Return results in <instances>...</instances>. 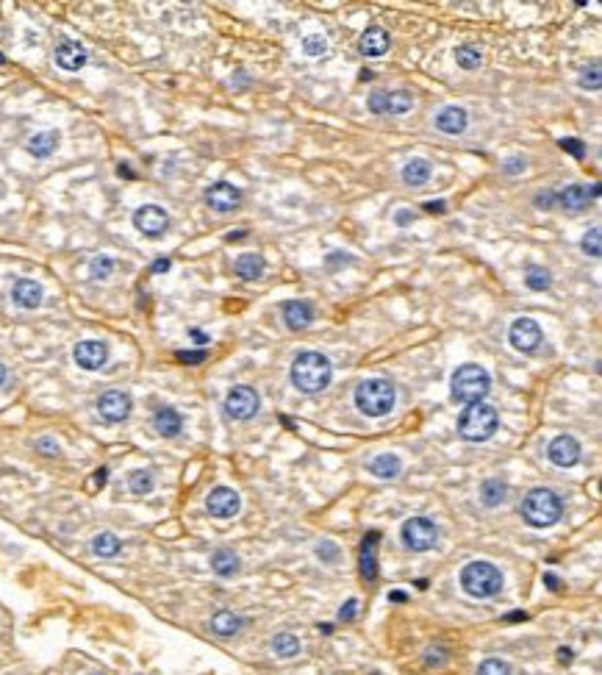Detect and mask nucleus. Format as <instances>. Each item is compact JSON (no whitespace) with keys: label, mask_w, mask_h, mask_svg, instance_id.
Returning <instances> with one entry per match:
<instances>
[{"label":"nucleus","mask_w":602,"mask_h":675,"mask_svg":"<svg viewBox=\"0 0 602 675\" xmlns=\"http://www.w3.org/2000/svg\"><path fill=\"white\" fill-rule=\"evenodd\" d=\"M289 378H292V383H295L300 392L316 395V392H322V389L330 383L333 367H330V362H328L322 353L305 350V353H300V356L292 362Z\"/></svg>","instance_id":"1"},{"label":"nucleus","mask_w":602,"mask_h":675,"mask_svg":"<svg viewBox=\"0 0 602 675\" xmlns=\"http://www.w3.org/2000/svg\"><path fill=\"white\" fill-rule=\"evenodd\" d=\"M491 389V375L480 364H461L450 378V395L455 403H483Z\"/></svg>","instance_id":"2"},{"label":"nucleus","mask_w":602,"mask_h":675,"mask_svg":"<svg viewBox=\"0 0 602 675\" xmlns=\"http://www.w3.org/2000/svg\"><path fill=\"white\" fill-rule=\"evenodd\" d=\"M497 425H500V414L489 403H469L461 411V417H458V434L466 442H486V439H491Z\"/></svg>","instance_id":"3"},{"label":"nucleus","mask_w":602,"mask_h":675,"mask_svg":"<svg viewBox=\"0 0 602 675\" xmlns=\"http://www.w3.org/2000/svg\"><path fill=\"white\" fill-rule=\"evenodd\" d=\"M522 520H525L530 528H550L561 520L564 514V506H561V498L552 492V489H530L522 500Z\"/></svg>","instance_id":"4"},{"label":"nucleus","mask_w":602,"mask_h":675,"mask_svg":"<svg viewBox=\"0 0 602 675\" xmlns=\"http://www.w3.org/2000/svg\"><path fill=\"white\" fill-rule=\"evenodd\" d=\"M461 587L469 598H494L503 589V573L491 561H469L461 570Z\"/></svg>","instance_id":"5"},{"label":"nucleus","mask_w":602,"mask_h":675,"mask_svg":"<svg viewBox=\"0 0 602 675\" xmlns=\"http://www.w3.org/2000/svg\"><path fill=\"white\" fill-rule=\"evenodd\" d=\"M397 392L386 378H367L356 386V406L367 417H386L394 409Z\"/></svg>","instance_id":"6"},{"label":"nucleus","mask_w":602,"mask_h":675,"mask_svg":"<svg viewBox=\"0 0 602 675\" xmlns=\"http://www.w3.org/2000/svg\"><path fill=\"white\" fill-rule=\"evenodd\" d=\"M400 539H402V545H405L408 550L425 553V550H430V547L436 545L439 528H436L433 520H428V517H411V520H405L402 528H400Z\"/></svg>","instance_id":"7"},{"label":"nucleus","mask_w":602,"mask_h":675,"mask_svg":"<svg viewBox=\"0 0 602 675\" xmlns=\"http://www.w3.org/2000/svg\"><path fill=\"white\" fill-rule=\"evenodd\" d=\"M131 409H134V400H131V395L122 392V389H108V392H103L100 400H97V414H100L106 423H122V420H128Z\"/></svg>","instance_id":"8"},{"label":"nucleus","mask_w":602,"mask_h":675,"mask_svg":"<svg viewBox=\"0 0 602 675\" xmlns=\"http://www.w3.org/2000/svg\"><path fill=\"white\" fill-rule=\"evenodd\" d=\"M258 392L253 386H233L225 397V414L233 420H250L258 411Z\"/></svg>","instance_id":"9"},{"label":"nucleus","mask_w":602,"mask_h":675,"mask_svg":"<svg viewBox=\"0 0 602 675\" xmlns=\"http://www.w3.org/2000/svg\"><path fill=\"white\" fill-rule=\"evenodd\" d=\"M508 342H511V348L519 350V353H533V350L541 345V328H538V322L530 320V317L514 320V325H511V331H508Z\"/></svg>","instance_id":"10"},{"label":"nucleus","mask_w":602,"mask_h":675,"mask_svg":"<svg viewBox=\"0 0 602 675\" xmlns=\"http://www.w3.org/2000/svg\"><path fill=\"white\" fill-rule=\"evenodd\" d=\"M134 228H136L139 233H145L148 239H158V236L169 228V214H167L161 206L148 203V206H142V209L134 212Z\"/></svg>","instance_id":"11"},{"label":"nucleus","mask_w":602,"mask_h":675,"mask_svg":"<svg viewBox=\"0 0 602 675\" xmlns=\"http://www.w3.org/2000/svg\"><path fill=\"white\" fill-rule=\"evenodd\" d=\"M73 359H76V364L80 367V370L94 373V370H100V367L106 364V359H108V348H106V342H100V339H83V342H78L76 345Z\"/></svg>","instance_id":"12"},{"label":"nucleus","mask_w":602,"mask_h":675,"mask_svg":"<svg viewBox=\"0 0 602 675\" xmlns=\"http://www.w3.org/2000/svg\"><path fill=\"white\" fill-rule=\"evenodd\" d=\"M367 106L372 114H405L411 111L414 97L408 92H372Z\"/></svg>","instance_id":"13"},{"label":"nucleus","mask_w":602,"mask_h":675,"mask_svg":"<svg viewBox=\"0 0 602 675\" xmlns=\"http://www.w3.org/2000/svg\"><path fill=\"white\" fill-rule=\"evenodd\" d=\"M206 509L211 512V517H220V520H227V517H236L239 509H241V498L230 489V486H217L209 492L206 498Z\"/></svg>","instance_id":"14"},{"label":"nucleus","mask_w":602,"mask_h":675,"mask_svg":"<svg viewBox=\"0 0 602 675\" xmlns=\"http://www.w3.org/2000/svg\"><path fill=\"white\" fill-rule=\"evenodd\" d=\"M206 203H209L214 212L227 214V212L239 209V203H241V192H239V186H233V184H227V181H217L214 186H209V192H206Z\"/></svg>","instance_id":"15"},{"label":"nucleus","mask_w":602,"mask_h":675,"mask_svg":"<svg viewBox=\"0 0 602 675\" xmlns=\"http://www.w3.org/2000/svg\"><path fill=\"white\" fill-rule=\"evenodd\" d=\"M547 458L555 464V467H575L580 461V442L569 434H561L550 442L547 448Z\"/></svg>","instance_id":"16"},{"label":"nucleus","mask_w":602,"mask_h":675,"mask_svg":"<svg viewBox=\"0 0 602 675\" xmlns=\"http://www.w3.org/2000/svg\"><path fill=\"white\" fill-rule=\"evenodd\" d=\"M86 62H89V53H86V48H83L80 42H76V39H64V42L56 48V64H59L62 70H67V73H78Z\"/></svg>","instance_id":"17"},{"label":"nucleus","mask_w":602,"mask_h":675,"mask_svg":"<svg viewBox=\"0 0 602 675\" xmlns=\"http://www.w3.org/2000/svg\"><path fill=\"white\" fill-rule=\"evenodd\" d=\"M594 198H600V184L592 186V192H589V186H580V184H572L564 192H558V203L569 212H583Z\"/></svg>","instance_id":"18"},{"label":"nucleus","mask_w":602,"mask_h":675,"mask_svg":"<svg viewBox=\"0 0 602 675\" xmlns=\"http://www.w3.org/2000/svg\"><path fill=\"white\" fill-rule=\"evenodd\" d=\"M469 125V114L461 109V106H444L439 114H436V128L447 137H455V134H463Z\"/></svg>","instance_id":"19"},{"label":"nucleus","mask_w":602,"mask_h":675,"mask_svg":"<svg viewBox=\"0 0 602 675\" xmlns=\"http://www.w3.org/2000/svg\"><path fill=\"white\" fill-rule=\"evenodd\" d=\"M42 298H45L42 287H39L36 281H31V278H20V281L14 284V289H11V300H14L20 308H39V306H42Z\"/></svg>","instance_id":"20"},{"label":"nucleus","mask_w":602,"mask_h":675,"mask_svg":"<svg viewBox=\"0 0 602 675\" xmlns=\"http://www.w3.org/2000/svg\"><path fill=\"white\" fill-rule=\"evenodd\" d=\"M284 320H286V325L292 331H302V328L311 325L314 311H311V306L305 300H286L284 303Z\"/></svg>","instance_id":"21"},{"label":"nucleus","mask_w":602,"mask_h":675,"mask_svg":"<svg viewBox=\"0 0 602 675\" xmlns=\"http://www.w3.org/2000/svg\"><path fill=\"white\" fill-rule=\"evenodd\" d=\"M358 50L364 53V56H372V59H380L386 50H388V34L383 31V28H367L364 34H361V39H358Z\"/></svg>","instance_id":"22"},{"label":"nucleus","mask_w":602,"mask_h":675,"mask_svg":"<svg viewBox=\"0 0 602 675\" xmlns=\"http://www.w3.org/2000/svg\"><path fill=\"white\" fill-rule=\"evenodd\" d=\"M377 539L380 533L377 531H370L361 542V575L367 581H375L377 578Z\"/></svg>","instance_id":"23"},{"label":"nucleus","mask_w":602,"mask_h":675,"mask_svg":"<svg viewBox=\"0 0 602 675\" xmlns=\"http://www.w3.org/2000/svg\"><path fill=\"white\" fill-rule=\"evenodd\" d=\"M153 428H155L161 437L172 439V437H178V434H181V428H183V420H181V414H178L175 409L164 406V409H158V411H155V417H153Z\"/></svg>","instance_id":"24"},{"label":"nucleus","mask_w":602,"mask_h":675,"mask_svg":"<svg viewBox=\"0 0 602 675\" xmlns=\"http://www.w3.org/2000/svg\"><path fill=\"white\" fill-rule=\"evenodd\" d=\"M59 131H39L28 139V153L36 156V158H48L53 150L59 148Z\"/></svg>","instance_id":"25"},{"label":"nucleus","mask_w":602,"mask_h":675,"mask_svg":"<svg viewBox=\"0 0 602 675\" xmlns=\"http://www.w3.org/2000/svg\"><path fill=\"white\" fill-rule=\"evenodd\" d=\"M400 470H402V461L394 453H380V456H375L370 461V472L377 475V478H397Z\"/></svg>","instance_id":"26"},{"label":"nucleus","mask_w":602,"mask_h":675,"mask_svg":"<svg viewBox=\"0 0 602 675\" xmlns=\"http://www.w3.org/2000/svg\"><path fill=\"white\" fill-rule=\"evenodd\" d=\"M236 275H241L244 281H255L264 275V259L258 253H241L236 259Z\"/></svg>","instance_id":"27"},{"label":"nucleus","mask_w":602,"mask_h":675,"mask_svg":"<svg viewBox=\"0 0 602 675\" xmlns=\"http://www.w3.org/2000/svg\"><path fill=\"white\" fill-rule=\"evenodd\" d=\"M430 178V164L425 161V158H411V161H405V167H402V181L408 184V186H419V184H425Z\"/></svg>","instance_id":"28"},{"label":"nucleus","mask_w":602,"mask_h":675,"mask_svg":"<svg viewBox=\"0 0 602 675\" xmlns=\"http://www.w3.org/2000/svg\"><path fill=\"white\" fill-rule=\"evenodd\" d=\"M241 628V617L239 614H233V611H217L214 617H211V631L217 634V636H233L236 631Z\"/></svg>","instance_id":"29"},{"label":"nucleus","mask_w":602,"mask_h":675,"mask_svg":"<svg viewBox=\"0 0 602 675\" xmlns=\"http://www.w3.org/2000/svg\"><path fill=\"white\" fill-rule=\"evenodd\" d=\"M211 570H214L220 578L233 575V573L239 570V559H236V553H233V550H227V547L214 550V556H211Z\"/></svg>","instance_id":"30"},{"label":"nucleus","mask_w":602,"mask_h":675,"mask_svg":"<svg viewBox=\"0 0 602 675\" xmlns=\"http://www.w3.org/2000/svg\"><path fill=\"white\" fill-rule=\"evenodd\" d=\"M505 495H508V486H505L500 478H489V481H483V486H480V498H483V503H486L489 509L500 506V503L505 500Z\"/></svg>","instance_id":"31"},{"label":"nucleus","mask_w":602,"mask_h":675,"mask_svg":"<svg viewBox=\"0 0 602 675\" xmlns=\"http://www.w3.org/2000/svg\"><path fill=\"white\" fill-rule=\"evenodd\" d=\"M120 547H122V542H120L114 533H108V531H103V533H97V536L92 539V550H94V556H100V559L117 556Z\"/></svg>","instance_id":"32"},{"label":"nucleus","mask_w":602,"mask_h":675,"mask_svg":"<svg viewBox=\"0 0 602 675\" xmlns=\"http://www.w3.org/2000/svg\"><path fill=\"white\" fill-rule=\"evenodd\" d=\"M272 653L281 659H292L300 653V639L295 634H278L272 636Z\"/></svg>","instance_id":"33"},{"label":"nucleus","mask_w":602,"mask_h":675,"mask_svg":"<svg viewBox=\"0 0 602 675\" xmlns=\"http://www.w3.org/2000/svg\"><path fill=\"white\" fill-rule=\"evenodd\" d=\"M455 62H458V67H463V70H477L480 62H483V53H480L477 45H461V48L455 50Z\"/></svg>","instance_id":"34"},{"label":"nucleus","mask_w":602,"mask_h":675,"mask_svg":"<svg viewBox=\"0 0 602 675\" xmlns=\"http://www.w3.org/2000/svg\"><path fill=\"white\" fill-rule=\"evenodd\" d=\"M153 486H155V481H153V475L148 470H136V472L128 475V489L134 495H150Z\"/></svg>","instance_id":"35"},{"label":"nucleus","mask_w":602,"mask_h":675,"mask_svg":"<svg viewBox=\"0 0 602 675\" xmlns=\"http://www.w3.org/2000/svg\"><path fill=\"white\" fill-rule=\"evenodd\" d=\"M525 284L533 289V292H544V289H550L552 278H550V273H547L544 267H530L527 275H525Z\"/></svg>","instance_id":"36"},{"label":"nucleus","mask_w":602,"mask_h":675,"mask_svg":"<svg viewBox=\"0 0 602 675\" xmlns=\"http://www.w3.org/2000/svg\"><path fill=\"white\" fill-rule=\"evenodd\" d=\"M302 53L311 56V59L325 56V53H328V39H325L322 34H308V36L302 39Z\"/></svg>","instance_id":"37"},{"label":"nucleus","mask_w":602,"mask_h":675,"mask_svg":"<svg viewBox=\"0 0 602 675\" xmlns=\"http://www.w3.org/2000/svg\"><path fill=\"white\" fill-rule=\"evenodd\" d=\"M111 273H114V259H111V256H94V259H92L89 275H92L94 281H106Z\"/></svg>","instance_id":"38"},{"label":"nucleus","mask_w":602,"mask_h":675,"mask_svg":"<svg viewBox=\"0 0 602 675\" xmlns=\"http://www.w3.org/2000/svg\"><path fill=\"white\" fill-rule=\"evenodd\" d=\"M477 675H511V664L503 659H486L477 667Z\"/></svg>","instance_id":"39"},{"label":"nucleus","mask_w":602,"mask_h":675,"mask_svg":"<svg viewBox=\"0 0 602 675\" xmlns=\"http://www.w3.org/2000/svg\"><path fill=\"white\" fill-rule=\"evenodd\" d=\"M600 73H602L600 62H594L592 67H586V70H583V75H580V86H583V89H592V92H594V89H600V86H602Z\"/></svg>","instance_id":"40"},{"label":"nucleus","mask_w":602,"mask_h":675,"mask_svg":"<svg viewBox=\"0 0 602 675\" xmlns=\"http://www.w3.org/2000/svg\"><path fill=\"white\" fill-rule=\"evenodd\" d=\"M580 245H583V250H586L589 256H594V259H597V256H600V253H602V245H600V228H592V231H589V233L583 236V242H580Z\"/></svg>","instance_id":"41"},{"label":"nucleus","mask_w":602,"mask_h":675,"mask_svg":"<svg viewBox=\"0 0 602 675\" xmlns=\"http://www.w3.org/2000/svg\"><path fill=\"white\" fill-rule=\"evenodd\" d=\"M175 359H178L181 364H203V362L209 359V353H206V350H178Z\"/></svg>","instance_id":"42"},{"label":"nucleus","mask_w":602,"mask_h":675,"mask_svg":"<svg viewBox=\"0 0 602 675\" xmlns=\"http://www.w3.org/2000/svg\"><path fill=\"white\" fill-rule=\"evenodd\" d=\"M561 148L566 150V153H572L575 158H583V156H586L583 142H580V139H575V137H566V139H561Z\"/></svg>","instance_id":"43"},{"label":"nucleus","mask_w":602,"mask_h":675,"mask_svg":"<svg viewBox=\"0 0 602 675\" xmlns=\"http://www.w3.org/2000/svg\"><path fill=\"white\" fill-rule=\"evenodd\" d=\"M316 556H319L322 561H336V559H339V547H336L333 542H322V545L316 547Z\"/></svg>","instance_id":"44"},{"label":"nucleus","mask_w":602,"mask_h":675,"mask_svg":"<svg viewBox=\"0 0 602 675\" xmlns=\"http://www.w3.org/2000/svg\"><path fill=\"white\" fill-rule=\"evenodd\" d=\"M356 614H358V600H347L344 606H342V611H339V620L342 622H350V620H356Z\"/></svg>","instance_id":"45"},{"label":"nucleus","mask_w":602,"mask_h":675,"mask_svg":"<svg viewBox=\"0 0 602 675\" xmlns=\"http://www.w3.org/2000/svg\"><path fill=\"white\" fill-rule=\"evenodd\" d=\"M525 170V158H519V156H514V158H508L505 164H503V172L505 175H517V172H522Z\"/></svg>","instance_id":"46"},{"label":"nucleus","mask_w":602,"mask_h":675,"mask_svg":"<svg viewBox=\"0 0 602 675\" xmlns=\"http://www.w3.org/2000/svg\"><path fill=\"white\" fill-rule=\"evenodd\" d=\"M36 448L42 450L45 456H56V453H59V445H56V439H50V437H42V439H36Z\"/></svg>","instance_id":"47"},{"label":"nucleus","mask_w":602,"mask_h":675,"mask_svg":"<svg viewBox=\"0 0 602 675\" xmlns=\"http://www.w3.org/2000/svg\"><path fill=\"white\" fill-rule=\"evenodd\" d=\"M422 209H425L428 214H444V212H447V203H444V200H428V203H422Z\"/></svg>","instance_id":"48"},{"label":"nucleus","mask_w":602,"mask_h":675,"mask_svg":"<svg viewBox=\"0 0 602 675\" xmlns=\"http://www.w3.org/2000/svg\"><path fill=\"white\" fill-rule=\"evenodd\" d=\"M106 475H108V470H106V467H100V470L94 472V481H92L89 486H92V489H103V486H106Z\"/></svg>","instance_id":"49"},{"label":"nucleus","mask_w":602,"mask_h":675,"mask_svg":"<svg viewBox=\"0 0 602 675\" xmlns=\"http://www.w3.org/2000/svg\"><path fill=\"white\" fill-rule=\"evenodd\" d=\"M555 200H558V195H555V192H547V195H538V198H536V203H538V206H552Z\"/></svg>","instance_id":"50"},{"label":"nucleus","mask_w":602,"mask_h":675,"mask_svg":"<svg viewBox=\"0 0 602 675\" xmlns=\"http://www.w3.org/2000/svg\"><path fill=\"white\" fill-rule=\"evenodd\" d=\"M169 267H172L169 259H158V261H153V273H167Z\"/></svg>","instance_id":"51"},{"label":"nucleus","mask_w":602,"mask_h":675,"mask_svg":"<svg viewBox=\"0 0 602 675\" xmlns=\"http://www.w3.org/2000/svg\"><path fill=\"white\" fill-rule=\"evenodd\" d=\"M544 584H547L550 589H555V592L561 589V581H558V575H552V573H544Z\"/></svg>","instance_id":"52"},{"label":"nucleus","mask_w":602,"mask_h":675,"mask_svg":"<svg viewBox=\"0 0 602 675\" xmlns=\"http://www.w3.org/2000/svg\"><path fill=\"white\" fill-rule=\"evenodd\" d=\"M558 662H561V664H569V662H572V650H569V648H561V650H558Z\"/></svg>","instance_id":"53"},{"label":"nucleus","mask_w":602,"mask_h":675,"mask_svg":"<svg viewBox=\"0 0 602 675\" xmlns=\"http://www.w3.org/2000/svg\"><path fill=\"white\" fill-rule=\"evenodd\" d=\"M189 334H192V339H197V345H206V342H209V336H206L203 331H197V328H192Z\"/></svg>","instance_id":"54"},{"label":"nucleus","mask_w":602,"mask_h":675,"mask_svg":"<svg viewBox=\"0 0 602 675\" xmlns=\"http://www.w3.org/2000/svg\"><path fill=\"white\" fill-rule=\"evenodd\" d=\"M411 220H414V217H411L408 212H397V225H408Z\"/></svg>","instance_id":"55"},{"label":"nucleus","mask_w":602,"mask_h":675,"mask_svg":"<svg viewBox=\"0 0 602 675\" xmlns=\"http://www.w3.org/2000/svg\"><path fill=\"white\" fill-rule=\"evenodd\" d=\"M388 600H391V603H405V595H402V592H391Z\"/></svg>","instance_id":"56"},{"label":"nucleus","mask_w":602,"mask_h":675,"mask_svg":"<svg viewBox=\"0 0 602 675\" xmlns=\"http://www.w3.org/2000/svg\"><path fill=\"white\" fill-rule=\"evenodd\" d=\"M319 631H322V634H333V625L325 622V625H319Z\"/></svg>","instance_id":"57"},{"label":"nucleus","mask_w":602,"mask_h":675,"mask_svg":"<svg viewBox=\"0 0 602 675\" xmlns=\"http://www.w3.org/2000/svg\"><path fill=\"white\" fill-rule=\"evenodd\" d=\"M361 81H372V73H370V70H361Z\"/></svg>","instance_id":"58"},{"label":"nucleus","mask_w":602,"mask_h":675,"mask_svg":"<svg viewBox=\"0 0 602 675\" xmlns=\"http://www.w3.org/2000/svg\"><path fill=\"white\" fill-rule=\"evenodd\" d=\"M3 381H6V367L0 364V386H3Z\"/></svg>","instance_id":"59"},{"label":"nucleus","mask_w":602,"mask_h":675,"mask_svg":"<svg viewBox=\"0 0 602 675\" xmlns=\"http://www.w3.org/2000/svg\"><path fill=\"white\" fill-rule=\"evenodd\" d=\"M92 675H103V673H92Z\"/></svg>","instance_id":"60"}]
</instances>
